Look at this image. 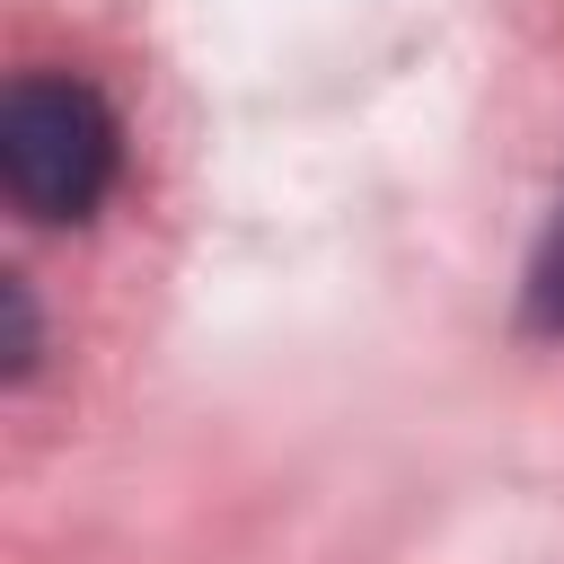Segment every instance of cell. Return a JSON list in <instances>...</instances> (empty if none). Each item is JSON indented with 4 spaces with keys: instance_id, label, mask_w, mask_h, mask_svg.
<instances>
[{
    "instance_id": "7a4b0ae2",
    "label": "cell",
    "mask_w": 564,
    "mask_h": 564,
    "mask_svg": "<svg viewBox=\"0 0 564 564\" xmlns=\"http://www.w3.org/2000/svg\"><path fill=\"white\" fill-rule=\"evenodd\" d=\"M529 326L564 335V212H555V229H546V247L529 264Z\"/></svg>"
},
{
    "instance_id": "6da1fadb",
    "label": "cell",
    "mask_w": 564,
    "mask_h": 564,
    "mask_svg": "<svg viewBox=\"0 0 564 564\" xmlns=\"http://www.w3.org/2000/svg\"><path fill=\"white\" fill-rule=\"evenodd\" d=\"M115 159H123L115 106L88 79H62V70L9 79V97H0V185L26 220H44V229L88 220L115 185Z\"/></svg>"
}]
</instances>
